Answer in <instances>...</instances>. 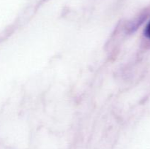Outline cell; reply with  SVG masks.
<instances>
[{
    "label": "cell",
    "mask_w": 150,
    "mask_h": 149,
    "mask_svg": "<svg viewBox=\"0 0 150 149\" xmlns=\"http://www.w3.org/2000/svg\"><path fill=\"white\" fill-rule=\"evenodd\" d=\"M146 36L149 37L150 38V22H149V24H148L147 27H146Z\"/></svg>",
    "instance_id": "obj_1"
}]
</instances>
